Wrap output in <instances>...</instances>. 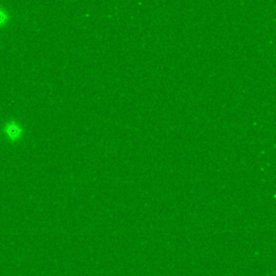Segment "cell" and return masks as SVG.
<instances>
[{"label": "cell", "instance_id": "1", "mask_svg": "<svg viewBox=\"0 0 276 276\" xmlns=\"http://www.w3.org/2000/svg\"><path fill=\"white\" fill-rule=\"evenodd\" d=\"M4 132L8 135V137L12 140H15L20 138L22 134V127L19 123L15 121H11L5 124L4 126Z\"/></svg>", "mask_w": 276, "mask_h": 276}, {"label": "cell", "instance_id": "2", "mask_svg": "<svg viewBox=\"0 0 276 276\" xmlns=\"http://www.w3.org/2000/svg\"><path fill=\"white\" fill-rule=\"evenodd\" d=\"M9 15L7 13V11L4 9H0V25L5 24V22L8 21Z\"/></svg>", "mask_w": 276, "mask_h": 276}]
</instances>
